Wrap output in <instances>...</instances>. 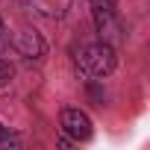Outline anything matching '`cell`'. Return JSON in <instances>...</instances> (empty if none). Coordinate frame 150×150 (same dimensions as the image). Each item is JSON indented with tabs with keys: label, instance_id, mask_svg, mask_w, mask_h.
<instances>
[{
	"label": "cell",
	"instance_id": "obj_6",
	"mask_svg": "<svg viewBox=\"0 0 150 150\" xmlns=\"http://www.w3.org/2000/svg\"><path fill=\"white\" fill-rule=\"evenodd\" d=\"M12 77H15V68H12V62L0 56V88H3V86H9V83H12Z\"/></svg>",
	"mask_w": 150,
	"mask_h": 150
},
{
	"label": "cell",
	"instance_id": "obj_2",
	"mask_svg": "<svg viewBox=\"0 0 150 150\" xmlns=\"http://www.w3.org/2000/svg\"><path fill=\"white\" fill-rule=\"evenodd\" d=\"M88 12H91V24L97 38L109 41V44H121L124 41V27H121V15H118V0H88Z\"/></svg>",
	"mask_w": 150,
	"mask_h": 150
},
{
	"label": "cell",
	"instance_id": "obj_7",
	"mask_svg": "<svg viewBox=\"0 0 150 150\" xmlns=\"http://www.w3.org/2000/svg\"><path fill=\"white\" fill-rule=\"evenodd\" d=\"M6 50H9V27H6L3 15H0V56H3Z\"/></svg>",
	"mask_w": 150,
	"mask_h": 150
},
{
	"label": "cell",
	"instance_id": "obj_1",
	"mask_svg": "<svg viewBox=\"0 0 150 150\" xmlns=\"http://www.w3.org/2000/svg\"><path fill=\"white\" fill-rule=\"evenodd\" d=\"M77 68L88 80H106L118 71V47L103 38L88 41L77 50Z\"/></svg>",
	"mask_w": 150,
	"mask_h": 150
},
{
	"label": "cell",
	"instance_id": "obj_4",
	"mask_svg": "<svg viewBox=\"0 0 150 150\" xmlns=\"http://www.w3.org/2000/svg\"><path fill=\"white\" fill-rule=\"evenodd\" d=\"M9 44L18 50V56H24L27 62H41L47 56V38L35 30V27H21L15 30V35L9 38Z\"/></svg>",
	"mask_w": 150,
	"mask_h": 150
},
{
	"label": "cell",
	"instance_id": "obj_3",
	"mask_svg": "<svg viewBox=\"0 0 150 150\" xmlns=\"http://www.w3.org/2000/svg\"><path fill=\"white\" fill-rule=\"evenodd\" d=\"M59 129L71 141H88L94 135V121L80 106H62L59 109Z\"/></svg>",
	"mask_w": 150,
	"mask_h": 150
},
{
	"label": "cell",
	"instance_id": "obj_5",
	"mask_svg": "<svg viewBox=\"0 0 150 150\" xmlns=\"http://www.w3.org/2000/svg\"><path fill=\"white\" fill-rule=\"evenodd\" d=\"M6 147H21V135L0 124V150H6Z\"/></svg>",
	"mask_w": 150,
	"mask_h": 150
}]
</instances>
